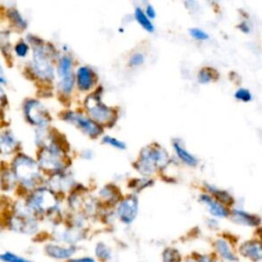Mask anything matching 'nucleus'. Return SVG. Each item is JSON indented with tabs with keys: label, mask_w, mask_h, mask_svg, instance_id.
<instances>
[{
	"label": "nucleus",
	"mask_w": 262,
	"mask_h": 262,
	"mask_svg": "<svg viewBox=\"0 0 262 262\" xmlns=\"http://www.w3.org/2000/svg\"><path fill=\"white\" fill-rule=\"evenodd\" d=\"M172 146L174 149V152L176 155V157L178 158V160L183 163L184 165L188 166V167H195L199 163L198 158L192 155L189 150H187L185 148V146L177 139L173 140L172 142Z\"/></svg>",
	"instance_id": "obj_15"
},
{
	"label": "nucleus",
	"mask_w": 262,
	"mask_h": 262,
	"mask_svg": "<svg viewBox=\"0 0 262 262\" xmlns=\"http://www.w3.org/2000/svg\"><path fill=\"white\" fill-rule=\"evenodd\" d=\"M234 97L236 100L242 101V102H249L253 99V95H252L251 91L245 87L237 88L234 92Z\"/></svg>",
	"instance_id": "obj_29"
},
{
	"label": "nucleus",
	"mask_w": 262,
	"mask_h": 262,
	"mask_svg": "<svg viewBox=\"0 0 262 262\" xmlns=\"http://www.w3.org/2000/svg\"><path fill=\"white\" fill-rule=\"evenodd\" d=\"M45 252L49 257L53 259L63 260V259H70L75 254L76 250L73 245H70L69 247H64V246L55 245V244H48L45 247Z\"/></svg>",
	"instance_id": "obj_16"
},
{
	"label": "nucleus",
	"mask_w": 262,
	"mask_h": 262,
	"mask_svg": "<svg viewBox=\"0 0 262 262\" xmlns=\"http://www.w3.org/2000/svg\"><path fill=\"white\" fill-rule=\"evenodd\" d=\"M4 99H5V94H4L3 90H2V88L0 87V105L2 104V102L4 101Z\"/></svg>",
	"instance_id": "obj_42"
},
{
	"label": "nucleus",
	"mask_w": 262,
	"mask_h": 262,
	"mask_svg": "<svg viewBox=\"0 0 262 262\" xmlns=\"http://www.w3.org/2000/svg\"><path fill=\"white\" fill-rule=\"evenodd\" d=\"M238 29L245 34H249L252 30V25L248 19H244L238 24Z\"/></svg>",
	"instance_id": "obj_37"
},
{
	"label": "nucleus",
	"mask_w": 262,
	"mask_h": 262,
	"mask_svg": "<svg viewBox=\"0 0 262 262\" xmlns=\"http://www.w3.org/2000/svg\"><path fill=\"white\" fill-rule=\"evenodd\" d=\"M99 194L103 200H105L106 202H110V203H117L120 201V193L118 192L116 187H114L112 185H107V186L103 187L100 190Z\"/></svg>",
	"instance_id": "obj_26"
},
{
	"label": "nucleus",
	"mask_w": 262,
	"mask_h": 262,
	"mask_svg": "<svg viewBox=\"0 0 262 262\" xmlns=\"http://www.w3.org/2000/svg\"><path fill=\"white\" fill-rule=\"evenodd\" d=\"M183 256L177 248L166 247L161 254L162 262H183Z\"/></svg>",
	"instance_id": "obj_21"
},
{
	"label": "nucleus",
	"mask_w": 262,
	"mask_h": 262,
	"mask_svg": "<svg viewBox=\"0 0 262 262\" xmlns=\"http://www.w3.org/2000/svg\"><path fill=\"white\" fill-rule=\"evenodd\" d=\"M152 183H154V179H151L149 177L142 176L141 178L132 179L131 182H130V186L135 191H140V190L152 185Z\"/></svg>",
	"instance_id": "obj_27"
},
{
	"label": "nucleus",
	"mask_w": 262,
	"mask_h": 262,
	"mask_svg": "<svg viewBox=\"0 0 262 262\" xmlns=\"http://www.w3.org/2000/svg\"><path fill=\"white\" fill-rule=\"evenodd\" d=\"M94 253H95V257L101 262L110 261L113 257V251L111 247L103 242H99L95 245Z\"/></svg>",
	"instance_id": "obj_22"
},
{
	"label": "nucleus",
	"mask_w": 262,
	"mask_h": 262,
	"mask_svg": "<svg viewBox=\"0 0 262 262\" xmlns=\"http://www.w3.org/2000/svg\"><path fill=\"white\" fill-rule=\"evenodd\" d=\"M66 119L76 124L84 133L91 137H97L102 132V128L99 124L93 121L91 118L77 113H70L66 116Z\"/></svg>",
	"instance_id": "obj_12"
},
{
	"label": "nucleus",
	"mask_w": 262,
	"mask_h": 262,
	"mask_svg": "<svg viewBox=\"0 0 262 262\" xmlns=\"http://www.w3.org/2000/svg\"><path fill=\"white\" fill-rule=\"evenodd\" d=\"M217 78H218V73L214 69L209 68V67L202 68L198 72V75H196L198 82L201 84L211 83V82L215 81Z\"/></svg>",
	"instance_id": "obj_23"
},
{
	"label": "nucleus",
	"mask_w": 262,
	"mask_h": 262,
	"mask_svg": "<svg viewBox=\"0 0 262 262\" xmlns=\"http://www.w3.org/2000/svg\"><path fill=\"white\" fill-rule=\"evenodd\" d=\"M25 113L28 120L35 125L45 126L49 122V113L38 100L31 99L25 105Z\"/></svg>",
	"instance_id": "obj_11"
},
{
	"label": "nucleus",
	"mask_w": 262,
	"mask_h": 262,
	"mask_svg": "<svg viewBox=\"0 0 262 262\" xmlns=\"http://www.w3.org/2000/svg\"><path fill=\"white\" fill-rule=\"evenodd\" d=\"M16 146V139L9 131H5L0 134V152L10 154Z\"/></svg>",
	"instance_id": "obj_20"
},
{
	"label": "nucleus",
	"mask_w": 262,
	"mask_h": 262,
	"mask_svg": "<svg viewBox=\"0 0 262 262\" xmlns=\"http://www.w3.org/2000/svg\"><path fill=\"white\" fill-rule=\"evenodd\" d=\"M229 218L231 221L239 226L258 228L261 226V218L251 212H248L241 208L230 209Z\"/></svg>",
	"instance_id": "obj_14"
},
{
	"label": "nucleus",
	"mask_w": 262,
	"mask_h": 262,
	"mask_svg": "<svg viewBox=\"0 0 262 262\" xmlns=\"http://www.w3.org/2000/svg\"><path fill=\"white\" fill-rule=\"evenodd\" d=\"M56 205L57 200L54 194L46 188L36 190L29 200V209L37 213H49L56 208Z\"/></svg>",
	"instance_id": "obj_5"
},
{
	"label": "nucleus",
	"mask_w": 262,
	"mask_h": 262,
	"mask_svg": "<svg viewBox=\"0 0 262 262\" xmlns=\"http://www.w3.org/2000/svg\"><path fill=\"white\" fill-rule=\"evenodd\" d=\"M133 16H134L135 20L138 23V25L143 30H145L148 33H154L155 32V25H154L152 20L149 19L146 16V14L144 13V10H143L142 7H140V6L135 7L134 12H133Z\"/></svg>",
	"instance_id": "obj_19"
},
{
	"label": "nucleus",
	"mask_w": 262,
	"mask_h": 262,
	"mask_svg": "<svg viewBox=\"0 0 262 262\" xmlns=\"http://www.w3.org/2000/svg\"><path fill=\"white\" fill-rule=\"evenodd\" d=\"M183 262H218V259L213 254L193 253L184 257Z\"/></svg>",
	"instance_id": "obj_25"
},
{
	"label": "nucleus",
	"mask_w": 262,
	"mask_h": 262,
	"mask_svg": "<svg viewBox=\"0 0 262 262\" xmlns=\"http://www.w3.org/2000/svg\"><path fill=\"white\" fill-rule=\"evenodd\" d=\"M16 178L27 186H34L40 179V170L37 163L26 155H19L13 162Z\"/></svg>",
	"instance_id": "obj_2"
},
{
	"label": "nucleus",
	"mask_w": 262,
	"mask_h": 262,
	"mask_svg": "<svg viewBox=\"0 0 262 262\" xmlns=\"http://www.w3.org/2000/svg\"><path fill=\"white\" fill-rule=\"evenodd\" d=\"M10 15L11 17L14 19V21L16 23L17 26H19L20 28H25L26 27V21L23 19V17L17 13V11L15 10H12L10 11Z\"/></svg>",
	"instance_id": "obj_38"
},
{
	"label": "nucleus",
	"mask_w": 262,
	"mask_h": 262,
	"mask_svg": "<svg viewBox=\"0 0 262 262\" xmlns=\"http://www.w3.org/2000/svg\"><path fill=\"white\" fill-rule=\"evenodd\" d=\"M102 142L105 143V144H108L111 145L112 147H115L117 149H121V150H124L126 149L127 145L124 141L114 137V136H110V135H106V136H103L102 137Z\"/></svg>",
	"instance_id": "obj_30"
},
{
	"label": "nucleus",
	"mask_w": 262,
	"mask_h": 262,
	"mask_svg": "<svg viewBox=\"0 0 262 262\" xmlns=\"http://www.w3.org/2000/svg\"><path fill=\"white\" fill-rule=\"evenodd\" d=\"M169 159V154L163 146L152 143L140 150L134 162V168L142 176L149 177L151 174L163 170L168 165Z\"/></svg>",
	"instance_id": "obj_1"
},
{
	"label": "nucleus",
	"mask_w": 262,
	"mask_h": 262,
	"mask_svg": "<svg viewBox=\"0 0 262 262\" xmlns=\"http://www.w3.org/2000/svg\"><path fill=\"white\" fill-rule=\"evenodd\" d=\"M199 201L206 207L208 212L215 219H222L229 217L230 208L218 202L212 195L207 192H203L199 195Z\"/></svg>",
	"instance_id": "obj_13"
},
{
	"label": "nucleus",
	"mask_w": 262,
	"mask_h": 262,
	"mask_svg": "<svg viewBox=\"0 0 262 262\" xmlns=\"http://www.w3.org/2000/svg\"><path fill=\"white\" fill-rule=\"evenodd\" d=\"M238 257L251 262H262V242L258 237L241 242L236 247Z\"/></svg>",
	"instance_id": "obj_9"
},
{
	"label": "nucleus",
	"mask_w": 262,
	"mask_h": 262,
	"mask_svg": "<svg viewBox=\"0 0 262 262\" xmlns=\"http://www.w3.org/2000/svg\"><path fill=\"white\" fill-rule=\"evenodd\" d=\"M77 83L80 90H90L95 83L94 73L88 67H80L77 71Z\"/></svg>",
	"instance_id": "obj_18"
},
{
	"label": "nucleus",
	"mask_w": 262,
	"mask_h": 262,
	"mask_svg": "<svg viewBox=\"0 0 262 262\" xmlns=\"http://www.w3.org/2000/svg\"><path fill=\"white\" fill-rule=\"evenodd\" d=\"M67 262H96V260L92 257L85 256V257H80V258H73L68 260Z\"/></svg>",
	"instance_id": "obj_39"
},
{
	"label": "nucleus",
	"mask_w": 262,
	"mask_h": 262,
	"mask_svg": "<svg viewBox=\"0 0 262 262\" xmlns=\"http://www.w3.org/2000/svg\"><path fill=\"white\" fill-rule=\"evenodd\" d=\"M144 61H145V55L142 52L137 51V52H134L131 54L128 63L131 68H136V67L141 66Z\"/></svg>",
	"instance_id": "obj_34"
},
{
	"label": "nucleus",
	"mask_w": 262,
	"mask_h": 262,
	"mask_svg": "<svg viewBox=\"0 0 262 262\" xmlns=\"http://www.w3.org/2000/svg\"><path fill=\"white\" fill-rule=\"evenodd\" d=\"M5 81H6V79L4 77V72H3L2 68H1V64H0V83H5Z\"/></svg>",
	"instance_id": "obj_40"
},
{
	"label": "nucleus",
	"mask_w": 262,
	"mask_h": 262,
	"mask_svg": "<svg viewBox=\"0 0 262 262\" xmlns=\"http://www.w3.org/2000/svg\"><path fill=\"white\" fill-rule=\"evenodd\" d=\"M139 211V201L135 193L121 199L116 208L118 219L125 225L132 224L137 218Z\"/></svg>",
	"instance_id": "obj_4"
},
{
	"label": "nucleus",
	"mask_w": 262,
	"mask_h": 262,
	"mask_svg": "<svg viewBox=\"0 0 262 262\" xmlns=\"http://www.w3.org/2000/svg\"><path fill=\"white\" fill-rule=\"evenodd\" d=\"M33 69L41 79L51 80L53 78V68L49 61L44 49L38 45L34 48V55L32 59Z\"/></svg>",
	"instance_id": "obj_8"
},
{
	"label": "nucleus",
	"mask_w": 262,
	"mask_h": 262,
	"mask_svg": "<svg viewBox=\"0 0 262 262\" xmlns=\"http://www.w3.org/2000/svg\"><path fill=\"white\" fill-rule=\"evenodd\" d=\"M85 106L90 118L99 125L110 124L114 122L116 118V112L111 106L103 103L97 93H93L86 98Z\"/></svg>",
	"instance_id": "obj_3"
},
{
	"label": "nucleus",
	"mask_w": 262,
	"mask_h": 262,
	"mask_svg": "<svg viewBox=\"0 0 262 262\" xmlns=\"http://www.w3.org/2000/svg\"><path fill=\"white\" fill-rule=\"evenodd\" d=\"M213 255L223 262H237L238 255L233 242L226 235L217 236L212 244Z\"/></svg>",
	"instance_id": "obj_6"
},
{
	"label": "nucleus",
	"mask_w": 262,
	"mask_h": 262,
	"mask_svg": "<svg viewBox=\"0 0 262 262\" xmlns=\"http://www.w3.org/2000/svg\"><path fill=\"white\" fill-rule=\"evenodd\" d=\"M10 227L21 233L31 234L37 230V222L31 214L30 209L18 211L10 220Z\"/></svg>",
	"instance_id": "obj_10"
},
{
	"label": "nucleus",
	"mask_w": 262,
	"mask_h": 262,
	"mask_svg": "<svg viewBox=\"0 0 262 262\" xmlns=\"http://www.w3.org/2000/svg\"><path fill=\"white\" fill-rule=\"evenodd\" d=\"M0 260L2 262H32L28 259H25L24 257H20L10 252H4L0 254Z\"/></svg>",
	"instance_id": "obj_33"
},
{
	"label": "nucleus",
	"mask_w": 262,
	"mask_h": 262,
	"mask_svg": "<svg viewBox=\"0 0 262 262\" xmlns=\"http://www.w3.org/2000/svg\"><path fill=\"white\" fill-rule=\"evenodd\" d=\"M188 33H189L190 37H192L194 40H198V41H206L210 37L209 34L205 30H203L201 28H196V27L190 28L188 30Z\"/></svg>",
	"instance_id": "obj_32"
},
{
	"label": "nucleus",
	"mask_w": 262,
	"mask_h": 262,
	"mask_svg": "<svg viewBox=\"0 0 262 262\" xmlns=\"http://www.w3.org/2000/svg\"><path fill=\"white\" fill-rule=\"evenodd\" d=\"M204 189L206 190L207 193H209L214 199H216L218 202L222 203L223 205L227 206L228 208L234 204L233 196L225 189L217 187L216 185H213L211 183H205Z\"/></svg>",
	"instance_id": "obj_17"
},
{
	"label": "nucleus",
	"mask_w": 262,
	"mask_h": 262,
	"mask_svg": "<svg viewBox=\"0 0 262 262\" xmlns=\"http://www.w3.org/2000/svg\"><path fill=\"white\" fill-rule=\"evenodd\" d=\"M143 10H144V13L146 14V16H147L149 19L152 20L154 18H156V16H157V11H156L154 5H151L150 3H147V4L145 5V7L143 8Z\"/></svg>",
	"instance_id": "obj_36"
},
{
	"label": "nucleus",
	"mask_w": 262,
	"mask_h": 262,
	"mask_svg": "<svg viewBox=\"0 0 262 262\" xmlns=\"http://www.w3.org/2000/svg\"><path fill=\"white\" fill-rule=\"evenodd\" d=\"M57 72H58V76L60 78L73 73L72 72V59L69 56H63L59 60Z\"/></svg>",
	"instance_id": "obj_28"
},
{
	"label": "nucleus",
	"mask_w": 262,
	"mask_h": 262,
	"mask_svg": "<svg viewBox=\"0 0 262 262\" xmlns=\"http://www.w3.org/2000/svg\"><path fill=\"white\" fill-rule=\"evenodd\" d=\"M39 163L46 170H58L63 165V154L55 143L44 147L39 155Z\"/></svg>",
	"instance_id": "obj_7"
},
{
	"label": "nucleus",
	"mask_w": 262,
	"mask_h": 262,
	"mask_svg": "<svg viewBox=\"0 0 262 262\" xmlns=\"http://www.w3.org/2000/svg\"><path fill=\"white\" fill-rule=\"evenodd\" d=\"M73 179L66 174H58L55 175L52 179H51V183L50 185L56 189H61V190H66L68 189L71 185H72Z\"/></svg>",
	"instance_id": "obj_24"
},
{
	"label": "nucleus",
	"mask_w": 262,
	"mask_h": 262,
	"mask_svg": "<svg viewBox=\"0 0 262 262\" xmlns=\"http://www.w3.org/2000/svg\"><path fill=\"white\" fill-rule=\"evenodd\" d=\"M257 237L262 242V226L257 228Z\"/></svg>",
	"instance_id": "obj_41"
},
{
	"label": "nucleus",
	"mask_w": 262,
	"mask_h": 262,
	"mask_svg": "<svg viewBox=\"0 0 262 262\" xmlns=\"http://www.w3.org/2000/svg\"><path fill=\"white\" fill-rule=\"evenodd\" d=\"M15 52H16V54L18 55V56H26L27 55V53H28V50H29V47H28V45H27V43H25V42H19V43H17L16 44V46H15Z\"/></svg>",
	"instance_id": "obj_35"
},
{
	"label": "nucleus",
	"mask_w": 262,
	"mask_h": 262,
	"mask_svg": "<svg viewBox=\"0 0 262 262\" xmlns=\"http://www.w3.org/2000/svg\"><path fill=\"white\" fill-rule=\"evenodd\" d=\"M60 86H61V89L63 90V92L66 93H70L72 90H73V87H74V83H75V77H74V74L71 73L62 78H60Z\"/></svg>",
	"instance_id": "obj_31"
}]
</instances>
